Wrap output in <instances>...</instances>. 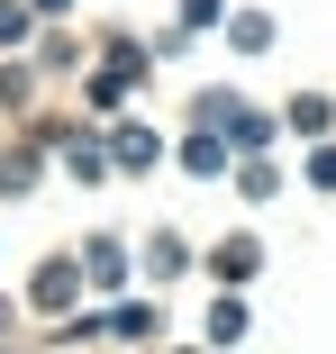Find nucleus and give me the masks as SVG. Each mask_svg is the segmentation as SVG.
Masks as SVG:
<instances>
[{"label":"nucleus","instance_id":"1","mask_svg":"<svg viewBox=\"0 0 336 354\" xmlns=\"http://www.w3.org/2000/svg\"><path fill=\"white\" fill-rule=\"evenodd\" d=\"M182 164H191V173H218V164H227V146H218V136H191Z\"/></svg>","mask_w":336,"mask_h":354},{"label":"nucleus","instance_id":"2","mask_svg":"<svg viewBox=\"0 0 336 354\" xmlns=\"http://www.w3.org/2000/svg\"><path fill=\"white\" fill-rule=\"evenodd\" d=\"M245 272H254V245H245V236H236V245H227V254H218V281H245Z\"/></svg>","mask_w":336,"mask_h":354},{"label":"nucleus","instance_id":"3","mask_svg":"<svg viewBox=\"0 0 336 354\" xmlns=\"http://www.w3.org/2000/svg\"><path fill=\"white\" fill-rule=\"evenodd\" d=\"M37 10H64V0H37Z\"/></svg>","mask_w":336,"mask_h":354}]
</instances>
